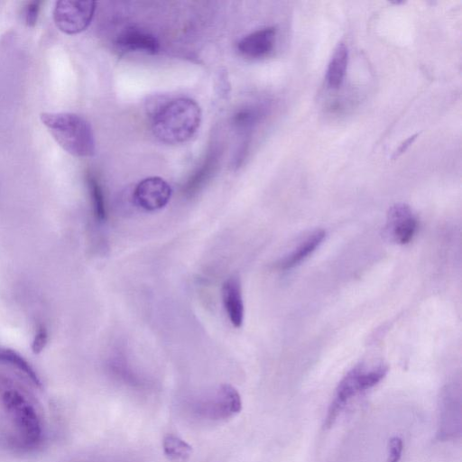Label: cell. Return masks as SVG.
Returning <instances> with one entry per match:
<instances>
[{"label":"cell","mask_w":462,"mask_h":462,"mask_svg":"<svg viewBox=\"0 0 462 462\" xmlns=\"http://www.w3.org/2000/svg\"><path fill=\"white\" fill-rule=\"evenodd\" d=\"M0 410L5 441L17 452H30L42 443L41 417L29 394L12 378L0 374Z\"/></svg>","instance_id":"6da1fadb"},{"label":"cell","mask_w":462,"mask_h":462,"mask_svg":"<svg viewBox=\"0 0 462 462\" xmlns=\"http://www.w3.org/2000/svg\"><path fill=\"white\" fill-rule=\"evenodd\" d=\"M152 129L161 142L183 143L197 133L201 123V109L189 97L162 99L150 110Z\"/></svg>","instance_id":"7a4b0ae2"},{"label":"cell","mask_w":462,"mask_h":462,"mask_svg":"<svg viewBox=\"0 0 462 462\" xmlns=\"http://www.w3.org/2000/svg\"><path fill=\"white\" fill-rule=\"evenodd\" d=\"M57 143L76 157L95 153V137L90 124L82 116L68 112H44L40 116Z\"/></svg>","instance_id":"3957f363"},{"label":"cell","mask_w":462,"mask_h":462,"mask_svg":"<svg viewBox=\"0 0 462 462\" xmlns=\"http://www.w3.org/2000/svg\"><path fill=\"white\" fill-rule=\"evenodd\" d=\"M185 406L188 413L196 420L218 422L238 414L242 401L234 386L223 383L191 397Z\"/></svg>","instance_id":"277c9868"},{"label":"cell","mask_w":462,"mask_h":462,"mask_svg":"<svg viewBox=\"0 0 462 462\" xmlns=\"http://www.w3.org/2000/svg\"><path fill=\"white\" fill-rule=\"evenodd\" d=\"M387 372L388 367L383 364L371 368L359 365L347 372L336 389L325 420V427H331L349 400L357 393L375 386L384 378Z\"/></svg>","instance_id":"5b68a950"},{"label":"cell","mask_w":462,"mask_h":462,"mask_svg":"<svg viewBox=\"0 0 462 462\" xmlns=\"http://www.w3.org/2000/svg\"><path fill=\"white\" fill-rule=\"evenodd\" d=\"M95 10V1H58L53 10V19L61 32L76 34L89 25Z\"/></svg>","instance_id":"8992f818"},{"label":"cell","mask_w":462,"mask_h":462,"mask_svg":"<svg viewBox=\"0 0 462 462\" xmlns=\"http://www.w3.org/2000/svg\"><path fill=\"white\" fill-rule=\"evenodd\" d=\"M417 229V217L407 204L396 203L389 208L383 229L388 240L398 245L408 244L414 237Z\"/></svg>","instance_id":"52a82bcc"},{"label":"cell","mask_w":462,"mask_h":462,"mask_svg":"<svg viewBox=\"0 0 462 462\" xmlns=\"http://www.w3.org/2000/svg\"><path fill=\"white\" fill-rule=\"evenodd\" d=\"M171 196V188L160 177H149L141 180L133 193L135 204L147 211L165 207Z\"/></svg>","instance_id":"ba28073f"},{"label":"cell","mask_w":462,"mask_h":462,"mask_svg":"<svg viewBox=\"0 0 462 462\" xmlns=\"http://www.w3.org/2000/svg\"><path fill=\"white\" fill-rule=\"evenodd\" d=\"M275 39V27L261 28L242 38L237 43V51L249 60L263 59L273 51Z\"/></svg>","instance_id":"9c48e42d"},{"label":"cell","mask_w":462,"mask_h":462,"mask_svg":"<svg viewBox=\"0 0 462 462\" xmlns=\"http://www.w3.org/2000/svg\"><path fill=\"white\" fill-rule=\"evenodd\" d=\"M222 300L231 324L236 328H240L244 321L245 308L241 282L237 276L229 277L223 283Z\"/></svg>","instance_id":"30bf717a"},{"label":"cell","mask_w":462,"mask_h":462,"mask_svg":"<svg viewBox=\"0 0 462 462\" xmlns=\"http://www.w3.org/2000/svg\"><path fill=\"white\" fill-rule=\"evenodd\" d=\"M116 45L121 51L154 54L160 48V42L152 33L137 29L128 28L116 40Z\"/></svg>","instance_id":"8fae6325"},{"label":"cell","mask_w":462,"mask_h":462,"mask_svg":"<svg viewBox=\"0 0 462 462\" xmlns=\"http://www.w3.org/2000/svg\"><path fill=\"white\" fill-rule=\"evenodd\" d=\"M325 236L326 233L324 230H315L291 253L284 255L278 262L277 267L281 270H290L297 266L319 246Z\"/></svg>","instance_id":"7c38bea8"},{"label":"cell","mask_w":462,"mask_h":462,"mask_svg":"<svg viewBox=\"0 0 462 462\" xmlns=\"http://www.w3.org/2000/svg\"><path fill=\"white\" fill-rule=\"evenodd\" d=\"M218 164V154L217 152H210L203 163L190 176L183 186L182 192L186 197L195 195L211 178Z\"/></svg>","instance_id":"4fadbf2b"},{"label":"cell","mask_w":462,"mask_h":462,"mask_svg":"<svg viewBox=\"0 0 462 462\" xmlns=\"http://www.w3.org/2000/svg\"><path fill=\"white\" fill-rule=\"evenodd\" d=\"M348 63V50L344 42L335 48L327 69V82L329 88H338L344 80Z\"/></svg>","instance_id":"5bb4252c"},{"label":"cell","mask_w":462,"mask_h":462,"mask_svg":"<svg viewBox=\"0 0 462 462\" xmlns=\"http://www.w3.org/2000/svg\"><path fill=\"white\" fill-rule=\"evenodd\" d=\"M0 364L5 365L26 378L35 387H41L42 383L32 365L16 351L0 346Z\"/></svg>","instance_id":"9a60e30c"},{"label":"cell","mask_w":462,"mask_h":462,"mask_svg":"<svg viewBox=\"0 0 462 462\" xmlns=\"http://www.w3.org/2000/svg\"><path fill=\"white\" fill-rule=\"evenodd\" d=\"M86 183L90 198L92 212L98 223H104L107 218L106 204L101 184L92 172L86 174Z\"/></svg>","instance_id":"2e32d148"},{"label":"cell","mask_w":462,"mask_h":462,"mask_svg":"<svg viewBox=\"0 0 462 462\" xmlns=\"http://www.w3.org/2000/svg\"><path fill=\"white\" fill-rule=\"evenodd\" d=\"M162 449L165 457L173 462L187 460L192 452L190 445L173 434L165 436L162 441Z\"/></svg>","instance_id":"e0dca14e"},{"label":"cell","mask_w":462,"mask_h":462,"mask_svg":"<svg viewBox=\"0 0 462 462\" xmlns=\"http://www.w3.org/2000/svg\"><path fill=\"white\" fill-rule=\"evenodd\" d=\"M263 115L262 108L258 106H244L233 115L232 125L238 131H247L255 125Z\"/></svg>","instance_id":"ac0fdd59"},{"label":"cell","mask_w":462,"mask_h":462,"mask_svg":"<svg viewBox=\"0 0 462 462\" xmlns=\"http://www.w3.org/2000/svg\"><path fill=\"white\" fill-rule=\"evenodd\" d=\"M109 369L113 375L125 384L134 388H142L145 385L143 379L134 373L125 360L116 358L111 361Z\"/></svg>","instance_id":"d6986e66"},{"label":"cell","mask_w":462,"mask_h":462,"mask_svg":"<svg viewBox=\"0 0 462 462\" xmlns=\"http://www.w3.org/2000/svg\"><path fill=\"white\" fill-rule=\"evenodd\" d=\"M48 337L49 334L46 327L43 324H39L32 342V350L34 354H40L45 348Z\"/></svg>","instance_id":"ffe728a7"},{"label":"cell","mask_w":462,"mask_h":462,"mask_svg":"<svg viewBox=\"0 0 462 462\" xmlns=\"http://www.w3.org/2000/svg\"><path fill=\"white\" fill-rule=\"evenodd\" d=\"M41 1L27 2L24 8V22L27 26L33 27L38 20L41 8Z\"/></svg>","instance_id":"44dd1931"},{"label":"cell","mask_w":462,"mask_h":462,"mask_svg":"<svg viewBox=\"0 0 462 462\" xmlns=\"http://www.w3.org/2000/svg\"><path fill=\"white\" fill-rule=\"evenodd\" d=\"M403 449L402 439L397 436L392 437L388 442L387 462H399Z\"/></svg>","instance_id":"7402d4cb"},{"label":"cell","mask_w":462,"mask_h":462,"mask_svg":"<svg viewBox=\"0 0 462 462\" xmlns=\"http://www.w3.org/2000/svg\"><path fill=\"white\" fill-rule=\"evenodd\" d=\"M418 134H414L411 137H409L408 139H406L399 147L398 149L396 150V152H394V155H393V158H396L398 156H400L401 154H402L409 147L410 145L413 143V141L415 140L416 136Z\"/></svg>","instance_id":"603a6c76"},{"label":"cell","mask_w":462,"mask_h":462,"mask_svg":"<svg viewBox=\"0 0 462 462\" xmlns=\"http://www.w3.org/2000/svg\"><path fill=\"white\" fill-rule=\"evenodd\" d=\"M84 462H127L126 460L125 459H122V458H118V457H105V458H97V459H94V460H88V461H84Z\"/></svg>","instance_id":"cb8c5ba5"}]
</instances>
